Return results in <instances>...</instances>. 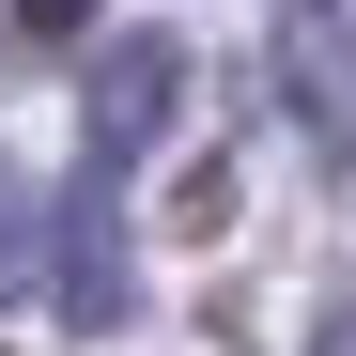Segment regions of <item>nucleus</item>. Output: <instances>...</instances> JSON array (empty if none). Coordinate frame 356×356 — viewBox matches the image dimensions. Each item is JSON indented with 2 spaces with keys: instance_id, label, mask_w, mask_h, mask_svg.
Returning <instances> with one entry per match:
<instances>
[{
  "instance_id": "1",
  "label": "nucleus",
  "mask_w": 356,
  "mask_h": 356,
  "mask_svg": "<svg viewBox=\"0 0 356 356\" xmlns=\"http://www.w3.org/2000/svg\"><path fill=\"white\" fill-rule=\"evenodd\" d=\"M170 93H186V47L170 31H108V63H93V170H140L155 140H170Z\"/></svg>"
},
{
  "instance_id": "2",
  "label": "nucleus",
  "mask_w": 356,
  "mask_h": 356,
  "mask_svg": "<svg viewBox=\"0 0 356 356\" xmlns=\"http://www.w3.org/2000/svg\"><path fill=\"white\" fill-rule=\"evenodd\" d=\"M124 170H78V217H63V310L78 325H124L140 310V264H124Z\"/></svg>"
},
{
  "instance_id": "3",
  "label": "nucleus",
  "mask_w": 356,
  "mask_h": 356,
  "mask_svg": "<svg viewBox=\"0 0 356 356\" xmlns=\"http://www.w3.org/2000/svg\"><path fill=\"white\" fill-rule=\"evenodd\" d=\"M31 248H47V202H31V170H0V294L31 279Z\"/></svg>"
},
{
  "instance_id": "4",
  "label": "nucleus",
  "mask_w": 356,
  "mask_h": 356,
  "mask_svg": "<svg viewBox=\"0 0 356 356\" xmlns=\"http://www.w3.org/2000/svg\"><path fill=\"white\" fill-rule=\"evenodd\" d=\"M294 93H310L325 124H341V47H325V16H294Z\"/></svg>"
},
{
  "instance_id": "5",
  "label": "nucleus",
  "mask_w": 356,
  "mask_h": 356,
  "mask_svg": "<svg viewBox=\"0 0 356 356\" xmlns=\"http://www.w3.org/2000/svg\"><path fill=\"white\" fill-rule=\"evenodd\" d=\"M310 356H356V294H341V310H325V325H310Z\"/></svg>"
},
{
  "instance_id": "6",
  "label": "nucleus",
  "mask_w": 356,
  "mask_h": 356,
  "mask_svg": "<svg viewBox=\"0 0 356 356\" xmlns=\"http://www.w3.org/2000/svg\"><path fill=\"white\" fill-rule=\"evenodd\" d=\"M16 16H31V31H63V16H93V0H16Z\"/></svg>"
}]
</instances>
